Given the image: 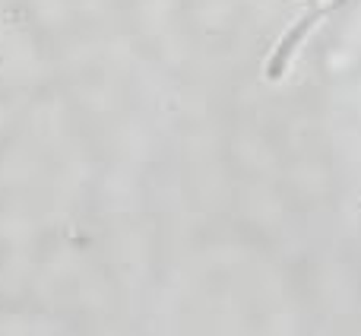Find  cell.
Wrapping results in <instances>:
<instances>
[{
  "label": "cell",
  "mask_w": 361,
  "mask_h": 336,
  "mask_svg": "<svg viewBox=\"0 0 361 336\" xmlns=\"http://www.w3.org/2000/svg\"><path fill=\"white\" fill-rule=\"evenodd\" d=\"M311 25H314V16L301 19V23L295 25V29L288 32V35L279 42V48H276L273 61H269V67H267V76H269V80H282V73H286L288 61H292V51H295V44H301V38H305L307 32H311Z\"/></svg>",
  "instance_id": "6da1fadb"
},
{
  "label": "cell",
  "mask_w": 361,
  "mask_h": 336,
  "mask_svg": "<svg viewBox=\"0 0 361 336\" xmlns=\"http://www.w3.org/2000/svg\"><path fill=\"white\" fill-rule=\"evenodd\" d=\"M336 4H339V0H317L320 10H330V6H336Z\"/></svg>",
  "instance_id": "7a4b0ae2"
}]
</instances>
